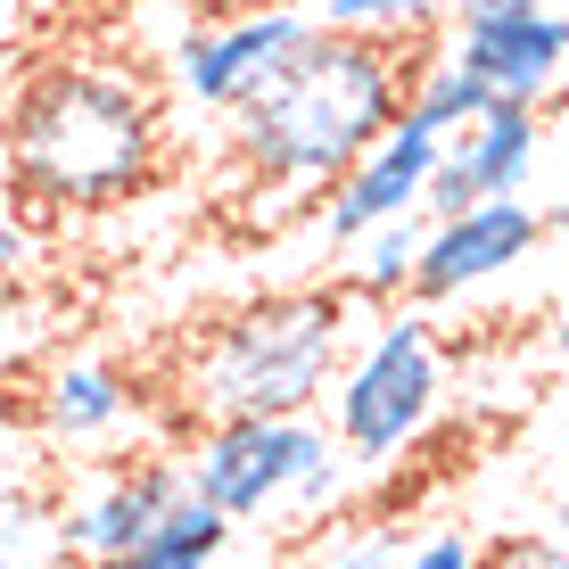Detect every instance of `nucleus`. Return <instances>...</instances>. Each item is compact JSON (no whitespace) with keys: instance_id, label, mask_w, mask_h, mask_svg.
I'll return each mask as SVG.
<instances>
[{"instance_id":"nucleus-18","label":"nucleus","mask_w":569,"mask_h":569,"mask_svg":"<svg viewBox=\"0 0 569 569\" xmlns=\"http://www.w3.org/2000/svg\"><path fill=\"white\" fill-rule=\"evenodd\" d=\"M67 545H58V520L33 512V496L0 503V569H58Z\"/></svg>"},{"instance_id":"nucleus-4","label":"nucleus","mask_w":569,"mask_h":569,"mask_svg":"<svg viewBox=\"0 0 569 569\" xmlns=\"http://www.w3.org/2000/svg\"><path fill=\"white\" fill-rule=\"evenodd\" d=\"M438 397H446L438 330L421 313H388V322H371L363 347H347L339 380H330V438L363 470H388L421 446V429L438 421Z\"/></svg>"},{"instance_id":"nucleus-17","label":"nucleus","mask_w":569,"mask_h":569,"mask_svg":"<svg viewBox=\"0 0 569 569\" xmlns=\"http://www.w3.org/2000/svg\"><path fill=\"white\" fill-rule=\"evenodd\" d=\"M405 520H363V528H330L306 545V569H405Z\"/></svg>"},{"instance_id":"nucleus-7","label":"nucleus","mask_w":569,"mask_h":569,"mask_svg":"<svg viewBox=\"0 0 569 569\" xmlns=\"http://www.w3.org/2000/svg\"><path fill=\"white\" fill-rule=\"evenodd\" d=\"M438 132L413 124V116H397V124L371 141L356 166L339 173V182L322 190V231L330 248H356L363 231L397 223V214H421V190H429V166H438Z\"/></svg>"},{"instance_id":"nucleus-1","label":"nucleus","mask_w":569,"mask_h":569,"mask_svg":"<svg viewBox=\"0 0 569 569\" xmlns=\"http://www.w3.org/2000/svg\"><path fill=\"white\" fill-rule=\"evenodd\" d=\"M405 83L413 67L397 58V42L380 33H339L313 26L281 67L231 108V157H240L248 223H289L298 207H313L356 157L405 116Z\"/></svg>"},{"instance_id":"nucleus-5","label":"nucleus","mask_w":569,"mask_h":569,"mask_svg":"<svg viewBox=\"0 0 569 569\" xmlns=\"http://www.w3.org/2000/svg\"><path fill=\"white\" fill-rule=\"evenodd\" d=\"M330 429L313 413H240V421H207L199 446L182 455L190 496H207L231 520H264L289 503V487L330 455Z\"/></svg>"},{"instance_id":"nucleus-25","label":"nucleus","mask_w":569,"mask_h":569,"mask_svg":"<svg viewBox=\"0 0 569 569\" xmlns=\"http://www.w3.org/2000/svg\"><path fill=\"white\" fill-rule=\"evenodd\" d=\"M0 214H9V190H0Z\"/></svg>"},{"instance_id":"nucleus-2","label":"nucleus","mask_w":569,"mask_h":569,"mask_svg":"<svg viewBox=\"0 0 569 569\" xmlns=\"http://www.w3.org/2000/svg\"><path fill=\"white\" fill-rule=\"evenodd\" d=\"M166 116L124 67H42L9 100V173L33 207H116L149 190Z\"/></svg>"},{"instance_id":"nucleus-23","label":"nucleus","mask_w":569,"mask_h":569,"mask_svg":"<svg viewBox=\"0 0 569 569\" xmlns=\"http://www.w3.org/2000/svg\"><path fill=\"white\" fill-rule=\"evenodd\" d=\"M553 356H561V371H569V313L553 322Z\"/></svg>"},{"instance_id":"nucleus-8","label":"nucleus","mask_w":569,"mask_h":569,"mask_svg":"<svg viewBox=\"0 0 569 569\" xmlns=\"http://www.w3.org/2000/svg\"><path fill=\"white\" fill-rule=\"evenodd\" d=\"M446 58H462L496 100L545 108L553 91H569V9L545 0V9H512V17H470Z\"/></svg>"},{"instance_id":"nucleus-27","label":"nucleus","mask_w":569,"mask_h":569,"mask_svg":"<svg viewBox=\"0 0 569 569\" xmlns=\"http://www.w3.org/2000/svg\"><path fill=\"white\" fill-rule=\"evenodd\" d=\"M561 9H569V0H561Z\"/></svg>"},{"instance_id":"nucleus-9","label":"nucleus","mask_w":569,"mask_h":569,"mask_svg":"<svg viewBox=\"0 0 569 569\" xmlns=\"http://www.w3.org/2000/svg\"><path fill=\"white\" fill-rule=\"evenodd\" d=\"M182 496H190L182 455L173 462H124V470H108L100 487H83V496L58 512V545H67V561H83V569L116 561V553H132Z\"/></svg>"},{"instance_id":"nucleus-16","label":"nucleus","mask_w":569,"mask_h":569,"mask_svg":"<svg viewBox=\"0 0 569 569\" xmlns=\"http://www.w3.org/2000/svg\"><path fill=\"white\" fill-rule=\"evenodd\" d=\"M455 0H322L313 26H339V33H380V42H421Z\"/></svg>"},{"instance_id":"nucleus-10","label":"nucleus","mask_w":569,"mask_h":569,"mask_svg":"<svg viewBox=\"0 0 569 569\" xmlns=\"http://www.w3.org/2000/svg\"><path fill=\"white\" fill-rule=\"evenodd\" d=\"M306 33H313L306 9H257V17H231V26H207L173 50V83L199 108H240Z\"/></svg>"},{"instance_id":"nucleus-19","label":"nucleus","mask_w":569,"mask_h":569,"mask_svg":"<svg viewBox=\"0 0 569 569\" xmlns=\"http://www.w3.org/2000/svg\"><path fill=\"white\" fill-rule=\"evenodd\" d=\"M479 569H569V537L553 528H503L479 545Z\"/></svg>"},{"instance_id":"nucleus-15","label":"nucleus","mask_w":569,"mask_h":569,"mask_svg":"<svg viewBox=\"0 0 569 569\" xmlns=\"http://www.w3.org/2000/svg\"><path fill=\"white\" fill-rule=\"evenodd\" d=\"M528 207L545 214V223H569V91L537 108V166H528Z\"/></svg>"},{"instance_id":"nucleus-26","label":"nucleus","mask_w":569,"mask_h":569,"mask_svg":"<svg viewBox=\"0 0 569 569\" xmlns=\"http://www.w3.org/2000/svg\"><path fill=\"white\" fill-rule=\"evenodd\" d=\"M0 17H9V0H0Z\"/></svg>"},{"instance_id":"nucleus-24","label":"nucleus","mask_w":569,"mask_h":569,"mask_svg":"<svg viewBox=\"0 0 569 569\" xmlns=\"http://www.w3.org/2000/svg\"><path fill=\"white\" fill-rule=\"evenodd\" d=\"M553 537H569V479H561V512H553Z\"/></svg>"},{"instance_id":"nucleus-6","label":"nucleus","mask_w":569,"mask_h":569,"mask_svg":"<svg viewBox=\"0 0 569 569\" xmlns=\"http://www.w3.org/2000/svg\"><path fill=\"white\" fill-rule=\"evenodd\" d=\"M545 240V214L503 190V199H470L462 214H438L421 231V264H413V298L421 306H446V298H470V289L503 281L520 257H537Z\"/></svg>"},{"instance_id":"nucleus-14","label":"nucleus","mask_w":569,"mask_h":569,"mask_svg":"<svg viewBox=\"0 0 569 569\" xmlns=\"http://www.w3.org/2000/svg\"><path fill=\"white\" fill-rule=\"evenodd\" d=\"M421 214H397V223L363 231L356 240V298H397V289H413V264H421Z\"/></svg>"},{"instance_id":"nucleus-3","label":"nucleus","mask_w":569,"mask_h":569,"mask_svg":"<svg viewBox=\"0 0 569 569\" xmlns=\"http://www.w3.org/2000/svg\"><path fill=\"white\" fill-rule=\"evenodd\" d=\"M347 298L339 289H272V298L223 313L182 371L199 421L240 413H313L347 363Z\"/></svg>"},{"instance_id":"nucleus-20","label":"nucleus","mask_w":569,"mask_h":569,"mask_svg":"<svg viewBox=\"0 0 569 569\" xmlns=\"http://www.w3.org/2000/svg\"><path fill=\"white\" fill-rule=\"evenodd\" d=\"M405 569H479V545H470L462 528H438V537L405 545Z\"/></svg>"},{"instance_id":"nucleus-12","label":"nucleus","mask_w":569,"mask_h":569,"mask_svg":"<svg viewBox=\"0 0 569 569\" xmlns=\"http://www.w3.org/2000/svg\"><path fill=\"white\" fill-rule=\"evenodd\" d=\"M231 512H214L207 496H182L166 520L149 528L132 553H116V561H91V569H214V553L231 545Z\"/></svg>"},{"instance_id":"nucleus-13","label":"nucleus","mask_w":569,"mask_h":569,"mask_svg":"<svg viewBox=\"0 0 569 569\" xmlns=\"http://www.w3.org/2000/svg\"><path fill=\"white\" fill-rule=\"evenodd\" d=\"M487 100H496V91H487L462 58H429V67H413V83H405V116H413V124H429L438 141H446V132H462Z\"/></svg>"},{"instance_id":"nucleus-11","label":"nucleus","mask_w":569,"mask_h":569,"mask_svg":"<svg viewBox=\"0 0 569 569\" xmlns=\"http://www.w3.org/2000/svg\"><path fill=\"white\" fill-rule=\"evenodd\" d=\"M42 429L58 446H100V438H116V429L132 421V380L116 363H58L50 380H42Z\"/></svg>"},{"instance_id":"nucleus-21","label":"nucleus","mask_w":569,"mask_h":569,"mask_svg":"<svg viewBox=\"0 0 569 569\" xmlns=\"http://www.w3.org/2000/svg\"><path fill=\"white\" fill-rule=\"evenodd\" d=\"M26 257H33L26 223H17V214H0V281H17V272H26Z\"/></svg>"},{"instance_id":"nucleus-22","label":"nucleus","mask_w":569,"mask_h":569,"mask_svg":"<svg viewBox=\"0 0 569 569\" xmlns=\"http://www.w3.org/2000/svg\"><path fill=\"white\" fill-rule=\"evenodd\" d=\"M455 9H462V26H470V17H512V9H545V0H455Z\"/></svg>"}]
</instances>
